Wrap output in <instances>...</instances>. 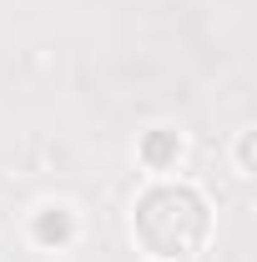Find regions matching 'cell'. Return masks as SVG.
<instances>
[{"mask_svg":"<svg viewBox=\"0 0 257 262\" xmlns=\"http://www.w3.org/2000/svg\"><path fill=\"white\" fill-rule=\"evenodd\" d=\"M136 237L146 242V252L161 262L192 257L207 237V207L187 187H152L136 202Z\"/></svg>","mask_w":257,"mask_h":262,"instance_id":"1","label":"cell"},{"mask_svg":"<svg viewBox=\"0 0 257 262\" xmlns=\"http://www.w3.org/2000/svg\"><path fill=\"white\" fill-rule=\"evenodd\" d=\"M66 232H71L66 217H40V237H46V242H51V237H66Z\"/></svg>","mask_w":257,"mask_h":262,"instance_id":"3","label":"cell"},{"mask_svg":"<svg viewBox=\"0 0 257 262\" xmlns=\"http://www.w3.org/2000/svg\"><path fill=\"white\" fill-rule=\"evenodd\" d=\"M177 151H182L177 136H152V141H146V157H152V162H172Z\"/></svg>","mask_w":257,"mask_h":262,"instance_id":"2","label":"cell"}]
</instances>
